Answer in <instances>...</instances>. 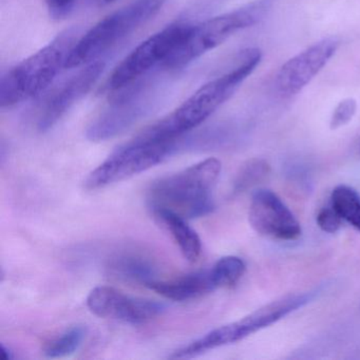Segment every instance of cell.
I'll use <instances>...</instances> for the list:
<instances>
[{"label": "cell", "mask_w": 360, "mask_h": 360, "mask_svg": "<svg viewBox=\"0 0 360 360\" xmlns=\"http://www.w3.org/2000/svg\"><path fill=\"white\" fill-rule=\"evenodd\" d=\"M261 58L260 50L256 48L245 50L238 66L202 86L172 115L158 122L143 134L163 140H179L183 134L203 124L218 110L254 72L260 64Z\"/></svg>", "instance_id": "6da1fadb"}, {"label": "cell", "mask_w": 360, "mask_h": 360, "mask_svg": "<svg viewBox=\"0 0 360 360\" xmlns=\"http://www.w3.org/2000/svg\"><path fill=\"white\" fill-rule=\"evenodd\" d=\"M221 172L219 160L210 158L183 172L153 183L148 203L153 212H174L185 219L206 216L214 210L212 191Z\"/></svg>", "instance_id": "7a4b0ae2"}, {"label": "cell", "mask_w": 360, "mask_h": 360, "mask_svg": "<svg viewBox=\"0 0 360 360\" xmlns=\"http://www.w3.org/2000/svg\"><path fill=\"white\" fill-rule=\"evenodd\" d=\"M75 33L66 31L43 49L10 69L0 82V107L11 108L44 94L65 68L75 46Z\"/></svg>", "instance_id": "3957f363"}, {"label": "cell", "mask_w": 360, "mask_h": 360, "mask_svg": "<svg viewBox=\"0 0 360 360\" xmlns=\"http://www.w3.org/2000/svg\"><path fill=\"white\" fill-rule=\"evenodd\" d=\"M164 4L165 0H136L109 14L75 41L65 68H79L98 62L101 56L155 18Z\"/></svg>", "instance_id": "277c9868"}, {"label": "cell", "mask_w": 360, "mask_h": 360, "mask_svg": "<svg viewBox=\"0 0 360 360\" xmlns=\"http://www.w3.org/2000/svg\"><path fill=\"white\" fill-rule=\"evenodd\" d=\"M271 0H257L240 9L204 20L189 27L186 35L162 68L178 70L222 45L235 33L254 26L263 20L271 8Z\"/></svg>", "instance_id": "5b68a950"}, {"label": "cell", "mask_w": 360, "mask_h": 360, "mask_svg": "<svg viewBox=\"0 0 360 360\" xmlns=\"http://www.w3.org/2000/svg\"><path fill=\"white\" fill-rule=\"evenodd\" d=\"M311 298V294H296L278 299L238 321L207 333L205 336L174 352L170 357L174 359H188L216 347L238 342L300 309L309 303Z\"/></svg>", "instance_id": "8992f818"}, {"label": "cell", "mask_w": 360, "mask_h": 360, "mask_svg": "<svg viewBox=\"0 0 360 360\" xmlns=\"http://www.w3.org/2000/svg\"><path fill=\"white\" fill-rule=\"evenodd\" d=\"M176 144L178 140L140 134L96 168L86 180V188L96 191L141 174L163 162L176 150Z\"/></svg>", "instance_id": "52a82bcc"}, {"label": "cell", "mask_w": 360, "mask_h": 360, "mask_svg": "<svg viewBox=\"0 0 360 360\" xmlns=\"http://www.w3.org/2000/svg\"><path fill=\"white\" fill-rule=\"evenodd\" d=\"M189 27L191 25L176 22L143 41L115 69L107 84L109 91L125 89L142 81L153 69L163 67Z\"/></svg>", "instance_id": "ba28073f"}, {"label": "cell", "mask_w": 360, "mask_h": 360, "mask_svg": "<svg viewBox=\"0 0 360 360\" xmlns=\"http://www.w3.org/2000/svg\"><path fill=\"white\" fill-rule=\"evenodd\" d=\"M104 63H91L83 69L50 90L39 103L37 128L45 132L53 127L69 109L86 96L96 85L104 71Z\"/></svg>", "instance_id": "9c48e42d"}, {"label": "cell", "mask_w": 360, "mask_h": 360, "mask_svg": "<svg viewBox=\"0 0 360 360\" xmlns=\"http://www.w3.org/2000/svg\"><path fill=\"white\" fill-rule=\"evenodd\" d=\"M87 307L94 315L126 323L141 324L150 321L165 311V305L149 299L126 296L109 286H98L87 297Z\"/></svg>", "instance_id": "30bf717a"}, {"label": "cell", "mask_w": 360, "mask_h": 360, "mask_svg": "<svg viewBox=\"0 0 360 360\" xmlns=\"http://www.w3.org/2000/svg\"><path fill=\"white\" fill-rule=\"evenodd\" d=\"M257 233L274 239L292 241L301 235V227L288 206L273 191L260 189L252 195L248 212Z\"/></svg>", "instance_id": "8fae6325"}, {"label": "cell", "mask_w": 360, "mask_h": 360, "mask_svg": "<svg viewBox=\"0 0 360 360\" xmlns=\"http://www.w3.org/2000/svg\"><path fill=\"white\" fill-rule=\"evenodd\" d=\"M338 46L336 39H322L288 60L277 75L280 94L290 96L300 92L330 62Z\"/></svg>", "instance_id": "7c38bea8"}, {"label": "cell", "mask_w": 360, "mask_h": 360, "mask_svg": "<svg viewBox=\"0 0 360 360\" xmlns=\"http://www.w3.org/2000/svg\"><path fill=\"white\" fill-rule=\"evenodd\" d=\"M147 288L174 301H187L199 298L217 290L212 271H195L172 280H153Z\"/></svg>", "instance_id": "4fadbf2b"}, {"label": "cell", "mask_w": 360, "mask_h": 360, "mask_svg": "<svg viewBox=\"0 0 360 360\" xmlns=\"http://www.w3.org/2000/svg\"><path fill=\"white\" fill-rule=\"evenodd\" d=\"M107 271L122 281L146 286L155 279L157 267L147 257L136 252H122L109 260Z\"/></svg>", "instance_id": "5bb4252c"}, {"label": "cell", "mask_w": 360, "mask_h": 360, "mask_svg": "<svg viewBox=\"0 0 360 360\" xmlns=\"http://www.w3.org/2000/svg\"><path fill=\"white\" fill-rule=\"evenodd\" d=\"M153 214L168 229L183 257L189 262L195 263L201 255V240L195 229L187 224L186 219L166 210H160Z\"/></svg>", "instance_id": "9a60e30c"}, {"label": "cell", "mask_w": 360, "mask_h": 360, "mask_svg": "<svg viewBox=\"0 0 360 360\" xmlns=\"http://www.w3.org/2000/svg\"><path fill=\"white\" fill-rule=\"evenodd\" d=\"M330 205L342 220L360 231V195L349 186L336 187L330 197Z\"/></svg>", "instance_id": "2e32d148"}, {"label": "cell", "mask_w": 360, "mask_h": 360, "mask_svg": "<svg viewBox=\"0 0 360 360\" xmlns=\"http://www.w3.org/2000/svg\"><path fill=\"white\" fill-rule=\"evenodd\" d=\"M85 337L86 328L84 326H73L64 334L48 342L44 349V354L49 358L66 357L81 347Z\"/></svg>", "instance_id": "e0dca14e"}, {"label": "cell", "mask_w": 360, "mask_h": 360, "mask_svg": "<svg viewBox=\"0 0 360 360\" xmlns=\"http://www.w3.org/2000/svg\"><path fill=\"white\" fill-rule=\"evenodd\" d=\"M210 271L217 288H229L241 279L245 271V263L239 257H223L217 261Z\"/></svg>", "instance_id": "ac0fdd59"}, {"label": "cell", "mask_w": 360, "mask_h": 360, "mask_svg": "<svg viewBox=\"0 0 360 360\" xmlns=\"http://www.w3.org/2000/svg\"><path fill=\"white\" fill-rule=\"evenodd\" d=\"M357 109V103L354 98H345L335 108L330 119V129H338L347 125L353 119Z\"/></svg>", "instance_id": "d6986e66"}, {"label": "cell", "mask_w": 360, "mask_h": 360, "mask_svg": "<svg viewBox=\"0 0 360 360\" xmlns=\"http://www.w3.org/2000/svg\"><path fill=\"white\" fill-rule=\"evenodd\" d=\"M341 217L332 205L322 208L317 216V224L326 233H334L341 227Z\"/></svg>", "instance_id": "ffe728a7"}, {"label": "cell", "mask_w": 360, "mask_h": 360, "mask_svg": "<svg viewBox=\"0 0 360 360\" xmlns=\"http://www.w3.org/2000/svg\"><path fill=\"white\" fill-rule=\"evenodd\" d=\"M262 174H265V165H262L260 162L250 163V165L244 168L243 172L240 174L239 179H238L237 183H236L237 188H245L248 185L252 184L254 180L262 176Z\"/></svg>", "instance_id": "44dd1931"}, {"label": "cell", "mask_w": 360, "mask_h": 360, "mask_svg": "<svg viewBox=\"0 0 360 360\" xmlns=\"http://www.w3.org/2000/svg\"><path fill=\"white\" fill-rule=\"evenodd\" d=\"M77 0H47L48 9L53 18H62L72 9Z\"/></svg>", "instance_id": "7402d4cb"}, {"label": "cell", "mask_w": 360, "mask_h": 360, "mask_svg": "<svg viewBox=\"0 0 360 360\" xmlns=\"http://www.w3.org/2000/svg\"><path fill=\"white\" fill-rule=\"evenodd\" d=\"M1 352H3L4 358H5L6 360H11L12 358H13L12 352L4 345H1Z\"/></svg>", "instance_id": "603a6c76"}, {"label": "cell", "mask_w": 360, "mask_h": 360, "mask_svg": "<svg viewBox=\"0 0 360 360\" xmlns=\"http://www.w3.org/2000/svg\"><path fill=\"white\" fill-rule=\"evenodd\" d=\"M113 1H115V0H102V3L103 4H110V3H113Z\"/></svg>", "instance_id": "cb8c5ba5"}]
</instances>
